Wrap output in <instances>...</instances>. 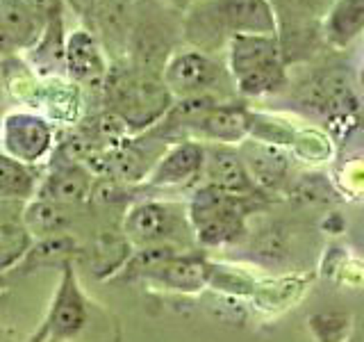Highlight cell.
Here are the masks:
<instances>
[{
    "label": "cell",
    "instance_id": "cell-1",
    "mask_svg": "<svg viewBox=\"0 0 364 342\" xmlns=\"http://www.w3.org/2000/svg\"><path fill=\"white\" fill-rule=\"evenodd\" d=\"M182 32L210 55L237 34H278V21L271 0H200L187 9Z\"/></svg>",
    "mask_w": 364,
    "mask_h": 342
},
{
    "label": "cell",
    "instance_id": "cell-2",
    "mask_svg": "<svg viewBox=\"0 0 364 342\" xmlns=\"http://www.w3.org/2000/svg\"><path fill=\"white\" fill-rule=\"evenodd\" d=\"M102 98L107 103V110L134 133L153 128L173 103L162 76L134 68L125 60L107 71Z\"/></svg>",
    "mask_w": 364,
    "mask_h": 342
},
{
    "label": "cell",
    "instance_id": "cell-3",
    "mask_svg": "<svg viewBox=\"0 0 364 342\" xmlns=\"http://www.w3.org/2000/svg\"><path fill=\"white\" fill-rule=\"evenodd\" d=\"M228 66L244 96H264L284 87L278 34H237L228 41Z\"/></svg>",
    "mask_w": 364,
    "mask_h": 342
},
{
    "label": "cell",
    "instance_id": "cell-4",
    "mask_svg": "<svg viewBox=\"0 0 364 342\" xmlns=\"http://www.w3.org/2000/svg\"><path fill=\"white\" fill-rule=\"evenodd\" d=\"M187 219L191 233L205 247L235 242L244 233V199L214 185H203L191 197Z\"/></svg>",
    "mask_w": 364,
    "mask_h": 342
},
{
    "label": "cell",
    "instance_id": "cell-5",
    "mask_svg": "<svg viewBox=\"0 0 364 342\" xmlns=\"http://www.w3.org/2000/svg\"><path fill=\"white\" fill-rule=\"evenodd\" d=\"M176 53V26L153 0H139L134 30L128 41L125 62L148 73L162 76L168 57Z\"/></svg>",
    "mask_w": 364,
    "mask_h": 342
},
{
    "label": "cell",
    "instance_id": "cell-6",
    "mask_svg": "<svg viewBox=\"0 0 364 342\" xmlns=\"http://www.w3.org/2000/svg\"><path fill=\"white\" fill-rule=\"evenodd\" d=\"M89 319V301L80 288L77 274L71 260L62 262L60 283H57L48 315L28 342H68L85 331Z\"/></svg>",
    "mask_w": 364,
    "mask_h": 342
},
{
    "label": "cell",
    "instance_id": "cell-7",
    "mask_svg": "<svg viewBox=\"0 0 364 342\" xmlns=\"http://www.w3.org/2000/svg\"><path fill=\"white\" fill-rule=\"evenodd\" d=\"M191 231L187 212L182 205L164 201H141L132 205L123 219V235L134 247H159L182 242V237Z\"/></svg>",
    "mask_w": 364,
    "mask_h": 342
},
{
    "label": "cell",
    "instance_id": "cell-8",
    "mask_svg": "<svg viewBox=\"0 0 364 342\" xmlns=\"http://www.w3.org/2000/svg\"><path fill=\"white\" fill-rule=\"evenodd\" d=\"M221 78L223 66L212 55L196 48L173 53L162 71V80L173 98L212 94Z\"/></svg>",
    "mask_w": 364,
    "mask_h": 342
},
{
    "label": "cell",
    "instance_id": "cell-9",
    "mask_svg": "<svg viewBox=\"0 0 364 342\" xmlns=\"http://www.w3.org/2000/svg\"><path fill=\"white\" fill-rule=\"evenodd\" d=\"M5 153L23 165H37L53 148V125L30 112H11L0 121Z\"/></svg>",
    "mask_w": 364,
    "mask_h": 342
},
{
    "label": "cell",
    "instance_id": "cell-10",
    "mask_svg": "<svg viewBox=\"0 0 364 342\" xmlns=\"http://www.w3.org/2000/svg\"><path fill=\"white\" fill-rule=\"evenodd\" d=\"M139 0H98L91 11V32L114 62L125 60L128 41L134 30Z\"/></svg>",
    "mask_w": 364,
    "mask_h": 342
},
{
    "label": "cell",
    "instance_id": "cell-11",
    "mask_svg": "<svg viewBox=\"0 0 364 342\" xmlns=\"http://www.w3.org/2000/svg\"><path fill=\"white\" fill-rule=\"evenodd\" d=\"M164 151L166 144L151 133H144L136 140H121V144L105 153V171L112 180L141 182L151 176Z\"/></svg>",
    "mask_w": 364,
    "mask_h": 342
},
{
    "label": "cell",
    "instance_id": "cell-12",
    "mask_svg": "<svg viewBox=\"0 0 364 342\" xmlns=\"http://www.w3.org/2000/svg\"><path fill=\"white\" fill-rule=\"evenodd\" d=\"M66 73L77 85H82L89 91H98L102 94L107 80V60L105 51L98 43L96 34L89 28L73 30L66 37V51H64Z\"/></svg>",
    "mask_w": 364,
    "mask_h": 342
},
{
    "label": "cell",
    "instance_id": "cell-13",
    "mask_svg": "<svg viewBox=\"0 0 364 342\" xmlns=\"http://www.w3.org/2000/svg\"><path fill=\"white\" fill-rule=\"evenodd\" d=\"M94 190V176L87 165L80 162H55L50 174L39 180L37 199H46L53 203H62L68 208L85 203Z\"/></svg>",
    "mask_w": 364,
    "mask_h": 342
},
{
    "label": "cell",
    "instance_id": "cell-14",
    "mask_svg": "<svg viewBox=\"0 0 364 342\" xmlns=\"http://www.w3.org/2000/svg\"><path fill=\"white\" fill-rule=\"evenodd\" d=\"M203 171L208 176V185L219 187L232 197L246 199L255 192V182L250 180L248 171L242 162V155L225 144L205 146Z\"/></svg>",
    "mask_w": 364,
    "mask_h": 342
},
{
    "label": "cell",
    "instance_id": "cell-15",
    "mask_svg": "<svg viewBox=\"0 0 364 342\" xmlns=\"http://www.w3.org/2000/svg\"><path fill=\"white\" fill-rule=\"evenodd\" d=\"M205 162V146L193 140H182L173 146H168L164 155L157 160L155 169L148 176V182L153 187H171L182 185L203 174Z\"/></svg>",
    "mask_w": 364,
    "mask_h": 342
},
{
    "label": "cell",
    "instance_id": "cell-16",
    "mask_svg": "<svg viewBox=\"0 0 364 342\" xmlns=\"http://www.w3.org/2000/svg\"><path fill=\"white\" fill-rule=\"evenodd\" d=\"M43 30L46 23L26 5V0H0V32L14 46L16 53L32 51Z\"/></svg>",
    "mask_w": 364,
    "mask_h": 342
},
{
    "label": "cell",
    "instance_id": "cell-17",
    "mask_svg": "<svg viewBox=\"0 0 364 342\" xmlns=\"http://www.w3.org/2000/svg\"><path fill=\"white\" fill-rule=\"evenodd\" d=\"M239 155H242V162L255 187H273L287 174V155L273 142H244V146L239 148Z\"/></svg>",
    "mask_w": 364,
    "mask_h": 342
},
{
    "label": "cell",
    "instance_id": "cell-18",
    "mask_svg": "<svg viewBox=\"0 0 364 342\" xmlns=\"http://www.w3.org/2000/svg\"><path fill=\"white\" fill-rule=\"evenodd\" d=\"M146 279L166 285L168 290L178 292H198L210 279V267L205 265L200 256L193 254H176L166 262H162L155 271L148 274Z\"/></svg>",
    "mask_w": 364,
    "mask_h": 342
},
{
    "label": "cell",
    "instance_id": "cell-19",
    "mask_svg": "<svg viewBox=\"0 0 364 342\" xmlns=\"http://www.w3.org/2000/svg\"><path fill=\"white\" fill-rule=\"evenodd\" d=\"M191 133L216 144L242 142L250 133V117H248V112H244L237 105H221V103H216V105L193 125Z\"/></svg>",
    "mask_w": 364,
    "mask_h": 342
},
{
    "label": "cell",
    "instance_id": "cell-20",
    "mask_svg": "<svg viewBox=\"0 0 364 342\" xmlns=\"http://www.w3.org/2000/svg\"><path fill=\"white\" fill-rule=\"evenodd\" d=\"M71 208L62 203H53L46 199H34L30 205L23 210L21 222L26 226L28 235H39V237H55L64 235V231L71 226Z\"/></svg>",
    "mask_w": 364,
    "mask_h": 342
},
{
    "label": "cell",
    "instance_id": "cell-21",
    "mask_svg": "<svg viewBox=\"0 0 364 342\" xmlns=\"http://www.w3.org/2000/svg\"><path fill=\"white\" fill-rule=\"evenodd\" d=\"M364 32V0H335L326 34L335 46H346Z\"/></svg>",
    "mask_w": 364,
    "mask_h": 342
},
{
    "label": "cell",
    "instance_id": "cell-22",
    "mask_svg": "<svg viewBox=\"0 0 364 342\" xmlns=\"http://www.w3.org/2000/svg\"><path fill=\"white\" fill-rule=\"evenodd\" d=\"M64 51H66V32H64V19H60L46 26L41 39L30 53L39 71L46 76H53V73H66Z\"/></svg>",
    "mask_w": 364,
    "mask_h": 342
},
{
    "label": "cell",
    "instance_id": "cell-23",
    "mask_svg": "<svg viewBox=\"0 0 364 342\" xmlns=\"http://www.w3.org/2000/svg\"><path fill=\"white\" fill-rule=\"evenodd\" d=\"M39 174L32 165H23L5 151L0 153V197L3 199H30L37 194Z\"/></svg>",
    "mask_w": 364,
    "mask_h": 342
},
{
    "label": "cell",
    "instance_id": "cell-24",
    "mask_svg": "<svg viewBox=\"0 0 364 342\" xmlns=\"http://www.w3.org/2000/svg\"><path fill=\"white\" fill-rule=\"evenodd\" d=\"M26 5L46 23V26L53 21L64 19V11H66V0H26Z\"/></svg>",
    "mask_w": 364,
    "mask_h": 342
},
{
    "label": "cell",
    "instance_id": "cell-25",
    "mask_svg": "<svg viewBox=\"0 0 364 342\" xmlns=\"http://www.w3.org/2000/svg\"><path fill=\"white\" fill-rule=\"evenodd\" d=\"M98 0H66V5H71L73 9H77L82 16H89L91 19V11H94Z\"/></svg>",
    "mask_w": 364,
    "mask_h": 342
},
{
    "label": "cell",
    "instance_id": "cell-26",
    "mask_svg": "<svg viewBox=\"0 0 364 342\" xmlns=\"http://www.w3.org/2000/svg\"><path fill=\"white\" fill-rule=\"evenodd\" d=\"M162 3H166L171 9H189L196 3H200V0H162Z\"/></svg>",
    "mask_w": 364,
    "mask_h": 342
},
{
    "label": "cell",
    "instance_id": "cell-27",
    "mask_svg": "<svg viewBox=\"0 0 364 342\" xmlns=\"http://www.w3.org/2000/svg\"><path fill=\"white\" fill-rule=\"evenodd\" d=\"M7 285H9V276H7L5 271H0V292L7 290Z\"/></svg>",
    "mask_w": 364,
    "mask_h": 342
}]
</instances>
